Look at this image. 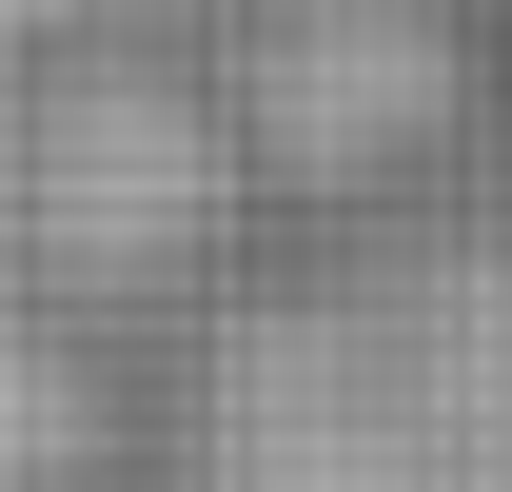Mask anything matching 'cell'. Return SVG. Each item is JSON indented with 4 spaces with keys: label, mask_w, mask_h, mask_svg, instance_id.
<instances>
[{
    "label": "cell",
    "mask_w": 512,
    "mask_h": 492,
    "mask_svg": "<svg viewBox=\"0 0 512 492\" xmlns=\"http://www.w3.org/2000/svg\"><path fill=\"white\" fill-rule=\"evenodd\" d=\"M158 492H512V237H375L256 296Z\"/></svg>",
    "instance_id": "1"
}]
</instances>
